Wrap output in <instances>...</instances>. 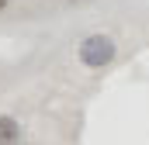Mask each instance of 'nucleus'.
<instances>
[{"mask_svg":"<svg viewBox=\"0 0 149 145\" xmlns=\"http://www.w3.org/2000/svg\"><path fill=\"white\" fill-rule=\"evenodd\" d=\"M7 3H10V0H0V10H3V7H7Z\"/></svg>","mask_w":149,"mask_h":145,"instance_id":"3","label":"nucleus"},{"mask_svg":"<svg viewBox=\"0 0 149 145\" xmlns=\"http://www.w3.org/2000/svg\"><path fill=\"white\" fill-rule=\"evenodd\" d=\"M114 41L108 35H87L80 41V48H76V59L87 66V69H104L108 62L114 59Z\"/></svg>","mask_w":149,"mask_h":145,"instance_id":"1","label":"nucleus"},{"mask_svg":"<svg viewBox=\"0 0 149 145\" xmlns=\"http://www.w3.org/2000/svg\"><path fill=\"white\" fill-rule=\"evenodd\" d=\"M21 121L10 117V114H0V145H17L21 142Z\"/></svg>","mask_w":149,"mask_h":145,"instance_id":"2","label":"nucleus"}]
</instances>
